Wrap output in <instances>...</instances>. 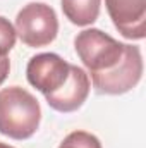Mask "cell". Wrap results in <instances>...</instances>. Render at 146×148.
I'll use <instances>...</instances> for the list:
<instances>
[{
	"label": "cell",
	"mask_w": 146,
	"mask_h": 148,
	"mask_svg": "<svg viewBox=\"0 0 146 148\" xmlns=\"http://www.w3.org/2000/svg\"><path fill=\"white\" fill-rule=\"evenodd\" d=\"M40 102L24 88L0 90V133L12 140H28L40 127Z\"/></svg>",
	"instance_id": "obj_1"
},
{
	"label": "cell",
	"mask_w": 146,
	"mask_h": 148,
	"mask_svg": "<svg viewBox=\"0 0 146 148\" xmlns=\"http://www.w3.org/2000/svg\"><path fill=\"white\" fill-rule=\"evenodd\" d=\"M124 47L126 43H120L98 28L83 29L74 38L76 53L89 74L108 71L117 66L124 55Z\"/></svg>",
	"instance_id": "obj_2"
},
{
	"label": "cell",
	"mask_w": 146,
	"mask_h": 148,
	"mask_svg": "<svg viewBox=\"0 0 146 148\" xmlns=\"http://www.w3.org/2000/svg\"><path fill=\"white\" fill-rule=\"evenodd\" d=\"M16 35L29 48L50 45L59 33V19L55 10L43 3L31 2L24 5L16 16Z\"/></svg>",
	"instance_id": "obj_3"
},
{
	"label": "cell",
	"mask_w": 146,
	"mask_h": 148,
	"mask_svg": "<svg viewBox=\"0 0 146 148\" xmlns=\"http://www.w3.org/2000/svg\"><path fill=\"white\" fill-rule=\"evenodd\" d=\"M143 69V55L139 47L126 43L124 55L119 64L108 71L93 73L91 81L95 90L102 95H124L141 81Z\"/></svg>",
	"instance_id": "obj_4"
},
{
	"label": "cell",
	"mask_w": 146,
	"mask_h": 148,
	"mask_svg": "<svg viewBox=\"0 0 146 148\" xmlns=\"http://www.w3.org/2000/svg\"><path fill=\"white\" fill-rule=\"evenodd\" d=\"M71 64L57 53H38L26 66V77L43 95L57 91L69 77Z\"/></svg>",
	"instance_id": "obj_5"
},
{
	"label": "cell",
	"mask_w": 146,
	"mask_h": 148,
	"mask_svg": "<svg viewBox=\"0 0 146 148\" xmlns=\"http://www.w3.org/2000/svg\"><path fill=\"white\" fill-rule=\"evenodd\" d=\"M117 31L127 40L146 36V0H105Z\"/></svg>",
	"instance_id": "obj_6"
},
{
	"label": "cell",
	"mask_w": 146,
	"mask_h": 148,
	"mask_svg": "<svg viewBox=\"0 0 146 148\" xmlns=\"http://www.w3.org/2000/svg\"><path fill=\"white\" fill-rule=\"evenodd\" d=\"M89 76L83 67H77L71 64L69 69V77L67 81L53 93L45 95L46 103L57 112L69 114L83 107L89 95Z\"/></svg>",
	"instance_id": "obj_7"
},
{
	"label": "cell",
	"mask_w": 146,
	"mask_h": 148,
	"mask_svg": "<svg viewBox=\"0 0 146 148\" xmlns=\"http://www.w3.org/2000/svg\"><path fill=\"white\" fill-rule=\"evenodd\" d=\"M64 16L76 26H89L100 16L102 0H60Z\"/></svg>",
	"instance_id": "obj_8"
},
{
	"label": "cell",
	"mask_w": 146,
	"mask_h": 148,
	"mask_svg": "<svg viewBox=\"0 0 146 148\" xmlns=\"http://www.w3.org/2000/svg\"><path fill=\"white\" fill-rule=\"evenodd\" d=\"M59 148H103V147H102L100 140L95 134H91L88 131H72L62 140Z\"/></svg>",
	"instance_id": "obj_9"
},
{
	"label": "cell",
	"mask_w": 146,
	"mask_h": 148,
	"mask_svg": "<svg viewBox=\"0 0 146 148\" xmlns=\"http://www.w3.org/2000/svg\"><path fill=\"white\" fill-rule=\"evenodd\" d=\"M16 40H17V35H16V28L14 24L0 16V57H5L16 45Z\"/></svg>",
	"instance_id": "obj_10"
},
{
	"label": "cell",
	"mask_w": 146,
	"mask_h": 148,
	"mask_svg": "<svg viewBox=\"0 0 146 148\" xmlns=\"http://www.w3.org/2000/svg\"><path fill=\"white\" fill-rule=\"evenodd\" d=\"M9 71H10V60L5 57H0V86L3 84V81L7 79L9 76Z\"/></svg>",
	"instance_id": "obj_11"
},
{
	"label": "cell",
	"mask_w": 146,
	"mask_h": 148,
	"mask_svg": "<svg viewBox=\"0 0 146 148\" xmlns=\"http://www.w3.org/2000/svg\"><path fill=\"white\" fill-rule=\"evenodd\" d=\"M0 148H16V147H10V145H7V143H2V141H0Z\"/></svg>",
	"instance_id": "obj_12"
}]
</instances>
